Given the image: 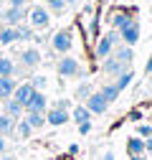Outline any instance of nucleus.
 <instances>
[{"label": "nucleus", "mask_w": 152, "mask_h": 160, "mask_svg": "<svg viewBox=\"0 0 152 160\" xmlns=\"http://www.w3.org/2000/svg\"><path fill=\"white\" fill-rule=\"evenodd\" d=\"M69 114H71V119H74L76 125H81V122H91V117H94V114H91V112H89V109H86L84 104H79V107H74V109H71Z\"/></svg>", "instance_id": "f3484780"}, {"label": "nucleus", "mask_w": 152, "mask_h": 160, "mask_svg": "<svg viewBox=\"0 0 152 160\" xmlns=\"http://www.w3.org/2000/svg\"><path fill=\"white\" fill-rule=\"evenodd\" d=\"M119 38H122L124 46H135L140 41V21H132L127 28H122L119 31Z\"/></svg>", "instance_id": "6e6552de"}, {"label": "nucleus", "mask_w": 152, "mask_h": 160, "mask_svg": "<svg viewBox=\"0 0 152 160\" xmlns=\"http://www.w3.org/2000/svg\"><path fill=\"white\" fill-rule=\"evenodd\" d=\"M0 112L8 114V117H13V119H21V114H23L26 109H23V104H18L15 99L10 97V99H5V102H0Z\"/></svg>", "instance_id": "ddd939ff"}, {"label": "nucleus", "mask_w": 152, "mask_h": 160, "mask_svg": "<svg viewBox=\"0 0 152 160\" xmlns=\"http://www.w3.org/2000/svg\"><path fill=\"white\" fill-rule=\"evenodd\" d=\"M48 13H64L66 10V0H46Z\"/></svg>", "instance_id": "c85d7f7f"}, {"label": "nucleus", "mask_w": 152, "mask_h": 160, "mask_svg": "<svg viewBox=\"0 0 152 160\" xmlns=\"http://www.w3.org/2000/svg\"><path fill=\"white\" fill-rule=\"evenodd\" d=\"M129 119H132V122H142V112L140 109H132L129 112Z\"/></svg>", "instance_id": "2f4dec72"}, {"label": "nucleus", "mask_w": 152, "mask_h": 160, "mask_svg": "<svg viewBox=\"0 0 152 160\" xmlns=\"http://www.w3.org/2000/svg\"><path fill=\"white\" fill-rule=\"evenodd\" d=\"M46 84H48V79H46L43 74H36V76H31V87H33L36 92H43V89H46Z\"/></svg>", "instance_id": "cd10ccee"}, {"label": "nucleus", "mask_w": 152, "mask_h": 160, "mask_svg": "<svg viewBox=\"0 0 152 160\" xmlns=\"http://www.w3.org/2000/svg\"><path fill=\"white\" fill-rule=\"evenodd\" d=\"M5 148H8V145H5V137H3V135H0V155H3V152H5Z\"/></svg>", "instance_id": "e433bc0d"}, {"label": "nucleus", "mask_w": 152, "mask_h": 160, "mask_svg": "<svg viewBox=\"0 0 152 160\" xmlns=\"http://www.w3.org/2000/svg\"><path fill=\"white\" fill-rule=\"evenodd\" d=\"M81 0H66V5H79Z\"/></svg>", "instance_id": "ea45409f"}, {"label": "nucleus", "mask_w": 152, "mask_h": 160, "mask_svg": "<svg viewBox=\"0 0 152 160\" xmlns=\"http://www.w3.org/2000/svg\"><path fill=\"white\" fill-rule=\"evenodd\" d=\"M69 119H71V114L66 109H56V107L46 109V125H51V127H61V125L69 122Z\"/></svg>", "instance_id": "9d476101"}, {"label": "nucleus", "mask_w": 152, "mask_h": 160, "mask_svg": "<svg viewBox=\"0 0 152 160\" xmlns=\"http://www.w3.org/2000/svg\"><path fill=\"white\" fill-rule=\"evenodd\" d=\"M41 51L38 48H33V46H28V48H23L21 51V56H18V61H21V69H36L38 64H41Z\"/></svg>", "instance_id": "39448f33"}, {"label": "nucleus", "mask_w": 152, "mask_h": 160, "mask_svg": "<svg viewBox=\"0 0 152 160\" xmlns=\"http://www.w3.org/2000/svg\"><path fill=\"white\" fill-rule=\"evenodd\" d=\"M33 92H36V89L31 87V82H23V84H18V87H15V92H13V99H15L18 104H23V107H26V102L31 99V94H33Z\"/></svg>", "instance_id": "dca6fc26"}, {"label": "nucleus", "mask_w": 152, "mask_h": 160, "mask_svg": "<svg viewBox=\"0 0 152 160\" xmlns=\"http://www.w3.org/2000/svg\"><path fill=\"white\" fill-rule=\"evenodd\" d=\"M31 132H33V130H31V125L26 122V117H23V119H15V135H18V137L26 140V137H31Z\"/></svg>", "instance_id": "a878e982"}, {"label": "nucleus", "mask_w": 152, "mask_h": 160, "mask_svg": "<svg viewBox=\"0 0 152 160\" xmlns=\"http://www.w3.org/2000/svg\"><path fill=\"white\" fill-rule=\"evenodd\" d=\"M13 132H15V119L0 112V135L8 137V135H13Z\"/></svg>", "instance_id": "5701e85b"}, {"label": "nucleus", "mask_w": 152, "mask_h": 160, "mask_svg": "<svg viewBox=\"0 0 152 160\" xmlns=\"http://www.w3.org/2000/svg\"><path fill=\"white\" fill-rule=\"evenodd\" d=\"M132 82H135V71H132V69H127V71H122L119 76H114V87H117L119 92H124Z\"/></svg>", "instance_id": "a211bd4d"}, {"label": "nucleus", "mask_w": 152, "mask_h": 160, "mask_svg": "<svg viewBox=\"0 0 152 160\" xmlns=\"http://www.w3.org/2000/svg\"><path fill=\"white\" fill-rule=\"evenodd\" d=\"M99 94L107 99V104H112V102H117V99H119V94H122V92L114 87V82H112V84H104V87L99 89Z\"/></svg>", "instance_id": "4be33fe9"}, {"label": "nucleus", "mask_w": 152, "mask_h": 160, "mask_svg": "<svg viewBox=\"0 0 152 160\" xmlns=\"http://www.w3.org/2000/svg\"><path fill=\"white\" fill-rule=\"evenodd\" d=\"M127 152H129V158H132V155H142V152H145V140L137 137V135L129 137V140H127Z\"/></svg>", "instance_id": "412c9836"}, {"label": "nucleus", "mask_w": 152, "mask_h": 160, "mask_svg": "<svg viewBox=\"0 0 152 160\" xmlns=\"http://www.w3.org/2000/svg\"><path fill=\"white\" fill-rule=\"evenodd\" d=\"M43 3H46V0H43Z\"/></svg>", "instance_id": "c03bdc74"}, {"label": "nucleus", "mask_w": 152, "mask_h": 160, "mask_svg": "<svg viewBox=\"0 0 152 160\" xmlns=\"http://www.w3.org/2000/svg\"><path fill=\"white\" fill-rule=\"evenodd\" d=\"M18 41V36H15V28L13 26H3L0 28V48L3 46H10V43H15Z\"/></svg>", "instance_id": "aec40b11"}, {"label": "nucleus", "mask_w": 152, "mask_h": 160, "mask_svg": "<svg viewBox=\"0 0 152 160\" xmlns=\"http://www.w3.org/2000/svg\"><path fill=\"white\" fill-rule=\"evenodd\" d=\"M102 71L109 76H119L122 71H127V66H122L114 56H107V58H102Z\"/></svg>", "instance_id": "4468645a"}, {"label": "nucleus", "mask_w": 152, "mask_h": 160, "mask_svg": "<svg viewBox=\"0 0 152 160\" xmlns=\"http://www.w3.org/2000/svg\"><path fill=\"white\" fill-rule=\"evenodd\" d=\"M112 51H114V41H112V38H109V36L104 33V36L99 38V41H97V48H94V56H97L99 61H102V58L112 56Z\"/></svg>", "instance_id": "f8f14e48"}, {"label": "nucleus", "mask_w": 152, "mask_h": 160, "mask_svg": "<svg viewBox=\"0 0 152 160\" xmlns=\"http://www.w3.org/2000/svg\"><path fill=\"white\" fill-rule=\"evenodd\" d=\"M145 152H152V137L145 140Z\"/></svg>", "instance_id": "c9c22d12"}, {"label": "nucleus", "mask_w": 152, "mask_h": 160, "mask_svg": "<svg viewBox=\"0 0 152 160\" xmlns=\"http://www.w3.org/2000/svg\"><path fill=\"white\" fill-rule=\"evenodd\" d=\"M91 132V122H81L79 125V135H89Z\"/></svg>", "instance_id": "473e14b6"}, {"label": "nucleus", "mask_w": 152, "mask_h": 160, "mask_svg": "<svg viewBox=\"0 0 152 160\" xmlns=\"http://www.w3.org/2000/svg\"><path fill=\"white\" fill-rule=\"evenodd\" d=\"M51 48H53L56 53H69V51L74 48V33H71L69 28L56 31V33L51 36Z\"/></svg>", "instance_id": "7ed1b4c3"}, {"label": "nucleus", "mask_w": 152, "mask_h": 160, "mask_svg": "<svg viewBox=\"0 0 152 160\" xmlns=\"http://www.w3.org/2000/svg\"><path fill=\"white\" fill-rule=\"evenodd\" d=\"M26 15H28V8H13V5H8L3 13H0V21H3L5 26H21L23 21H26Z\"/></svg>", "instance_id": "20e7f679"}, {"label": "nucleus", "mask_w": 152, "mask_h": 160, "mask_svg": "<svg viewBox=\"0 0 152 160\" xmlns=\"http://www.w3.org/2000/svg\"><path fill=\"white\" fill-rule=\"evenodd\" d=\"M150 125H152V114H150Z\"/></svg>", "instance_id": "79ce46f5"}, {"label": "nucleus", "mask_w": 152, "mask_h": 160, "mask_svg": "<svg viewBox=\"0 0 152 160\" xmlns=\"http://www.w3.org/2000/svg\"><path fill=\"white\" fill-rule=\"evenodd\" d=\"M18 82H15V76H0V102H5V99L13 97Z\"/></svg>", "instance_id": "2eb2a0df"}, {"label": "nucleus", "mask_w": 152, "mask_h": 160, "mask_svg": "<svg viewBox=\"0 0 152 160\" xmlns=\"http://www.w3.org/2000/svg\"><path fill=\"white\" fill-rule=\"evenodd\" d=\"M56 71H59L61 79H74V76H84L86 71L81 69V64L76 61L74 56H61L59 64H56Z\"/></svg>", "instance_id": "f257e3e1"}, {"label": "nucleus", "mask_w": 152, "mask_h": 160, "mask_svg": "<svg viewBox=\"0 0 152 160\" xmlns=\"http://www.w3.org/2000/svg\"><path fill=\"white\" fill-rule=\"evenodd\" d=\"M23 109H26V112H46V109H48V99H46V94H43V92H33Z\"/></svg>", "instance_id": "1a4fd4ad"}, {"label": "nucleus", "mask_w": 152, "mask_h": 160, "mask_svg": "<svg viewBox=\"0 0 152 160\" xmlns=\"http://www.w3.org/2000/svg\"><path fill=\"white\" fill-rule=\"evenodd\" d=\"M137 137H142V140L152 137V125H150V122H140V125H137Z\"/></svg>", "instance_id": "c756f323"}, {"label": "nucleus", "mask_w": 152, "mask_h": 160, "mask_svg": "<svg viewBox=\"0 0 152 160\" xmlns=\"http://www.w3.org/2000/svg\"><path fill=\"white\" fill-rule=\"evenodd\" d=\"M84 107L91 112V114H104L107 109H109V104H107V99L99 94V92H91L89 94V99L84 102Z\"/></svg>", "instance_id": "423d86ee"}, {"label": "nucleus", "mask_w": 152, "mask_h": 160, "mask_svg": "<svg viewBox=\"0 0 152 160\" xmlns=\"http://www.w3.org/2000/svg\"><path fill=\"white\" fill-rule=\"evenodd\" d=\"M28 23H31V28L36 31H41V28H48L51 26V13H48V8L46 5H33V8H28Z\"/></svg>", "instance_id": "f03ea898"}, {"label": "nucleus", "mask_w": 152, "mask_h": 160, "mask_svg": "<svg viewBox=\"0 0 152 160\" xmlns=\"http://www.w3.org/2000/svg\"><path fill=\"white\" fill-rule=\"evenodd\" d=\"M132 21H137V18H135V10H114L109 23H112L114 31H122V28H127Z\"/></svg>", "instance_id": "0eeeda50"}, {"label": "nucleus", "mask_w": 152, "mask_h": 160, "mask_svg": "<svg viewBox=\"0 0 152 160\" xmlns=\"http://www.w3.org/2000/svg\"><path fill=\"white\" fill-rule=\"evenodd\" d=\"M150 84H152V76H150Z\"/></svg>", "instance_id": "37998d69"}, {"label": "nucleus", "mask_w": 152, "mask_h": 160, "mask_svg": "<svg viewBox=\"0 0 152 160\" xmlns=\"http://www.w3.org/2000/svg\"><path fill=\"white\" fill-rule=\"evenodd\" d=\"M112 56L117 58L122 66H127V69H129V64L135 61V48H132V46H124V43H119V46H114Z\"/></svg>", "instance_id": "9b49d317"}, {"label": "nucleus", "mask_w": 152, "mask_h": 160, "mask_svg": "<svg viewBox=\"0 0 152 160\" xmlns=\"http://www.w3.org/2000/svg\"><path fill=\"white\" fill-rule=\"evenodd\" d=\"M145 74H147V76H152V56L147 58V66H145Z\"/></svg>", "instance_id": "f704fd0d"}, {"label": "nucleus", "mask_w": 152, "mask_h": 160, "mask_svg": "<svg viewBox=\"0 0 152 160\" xmlns=\"http://www.w3.org/2000/svg\"><path fill=\"white\" fill-rule=\"evenodd\" d=\"M15 71H18V66L13 58H8V56L0 58V76H15Z\"/></svg>", "instance_id": "b1692460"}, {"label": "nucleus", "mask_w": 152, "mask_h": 160, "mask_svg": "<svg viewBox=\"0 0 152 160\" xmlns=\"http://www.w3.org/2000/svg\"><path fill=\"white\" fill-rule=\"evenodd\" d=\"M15 36H18V41H33V28L31 26H15Z\"/></svg>", "instance_id": "bb28decb"}, {"label": "nucleus", "mask_w": 152, "mask_h": 160, "mask_svg": "<svg viewBox=\"0 0 152 160\" xmlns=\"http://www.w3.org/2000/svg\"><path fill=\"white\" fill-rule=\"evenodd\" d=\"M53 107H56V109H66V112H69V109H71V102H69V99H59V102H53Z\"/></svg>", "instance_id": "7c9ffc66"}, {"label": "nucleus", "mask_w": 152, "mask_h": 160, "mask_svg": "<svg viewBox=\"0 0 152 160\" xmlns=\"http://www.w3.org/2000/svg\"><path fill=\"white\" fill-rule=\"evenodd\" d=\"M3 56H5V53H3V48H0V58H3Z\"/></svg>", "instance_id": "a19ab883"}, {"label": "nucleus", "mask_w": 152, "mask_h": 160, "mask_svg": "<svg viewBox=\"0 0 152 160\" xmlns=\"http://www.w3.org/2000/svg\"><path fill=\"white\" fill-rule=\"evenodd\" d=\"M102 160H114V152H112V150H109V152H104V158H102Z\"/></svg>", "instance_id": "58836bf2"}, {"label": "nucleus", "mask_w": 152, "mask_h": 160, "mask_svg": "<svg viewBox=\"0 0 152 160\" xmlns=\"http://www.w3.org/2000/svg\"><path fill=\"white\" fill-rule=\"evenodd\" d=\"M94 89H91V84L89 82H81L79 87H76V92H74V97L76 99H79V102H86V99H89V94H91Z\"/></svg>", "instance_id": "393cba45"}, {"label": "nucleus", "mask_w": 152, "mask_h": 160, "mask_svg": "<svg viewBox=\"0 0 152 160\" xmlns=\"http://www.w3.org/2000/svg\"><path fill=\"white\" fill-rule=\"evenodd\" d=\"M26 122L31 125V130H41L46 125V112H26Z\"/></svg>", "instance_id": "6ab92c4d"}, {"label": "nucleus", "mask_w": 152, "mask_h": 160, "mask_svg": "<svg viewBox=\"0 0 152 160\" xmlns=\"http://www.w3.org/2000/svg\"><path fill=\"white\" fill-rule=\"evenodd\" d=\"M10 5H13V8H26L28 0H10Z\"/></svg>", "instance_id": "72a5a7b5"}, {"label": "nucleus", "mask_w": 152, "mask_h": 160, "mask_svg": "<svg viewBox=\"0 0 152 160\" xmlns=\"http://www.w3.org/2000/svg\"><path fill=\"white\" fill-rule=\"evenodd\" d=\"M129 160H147V155H145V152H142V155H132Z\"/></svg>", "instance_id": "4c0bfd02"}]
</instances>
